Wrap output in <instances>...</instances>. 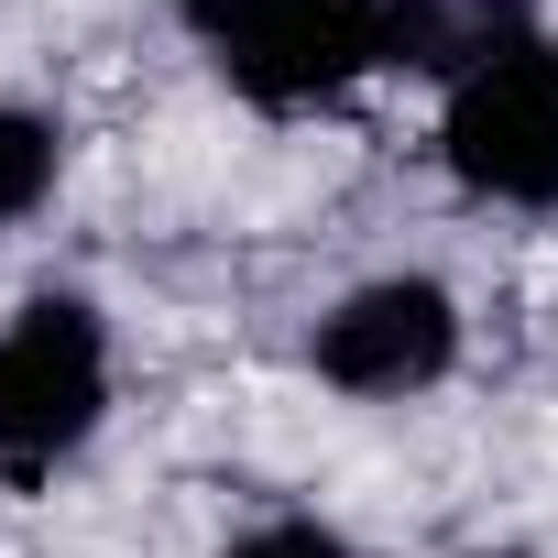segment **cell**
Segmentation results:
<instances>
[{"label": "cell", "instance_id": "1", "mask_svg": "<svg viewBox=\"0 0 558 558\" xmlns=\"http://www.w3.org/2000/svg\"><path fill=\"white\" fill-rule=\"evenodd\" d=\"M252 99H329L384 66V0H186Z\"/></svg>", "mask_w": 558, "mask_h": 558}, {"label": "cell", "instance_id": "2", "mask_svg": "<svg viewBox=\"0 0 558 558\" xmlns=\"http://www.w3.org/2000/svg\"><path fill=\"white\" fill-rule=\"evenodd\" d=\"M99 416V318L88 307H23V329L0 340V460L34 471L77 449Z\"/></svg>", "mask_w": 558, "mask_h": 558}, {"label": "cell", "instance_id": "3", "mask_svg": "<svg viewBox=\"0 0 558 558\" xmlns=\"http://www.w3.org/2000/svg\"><path fill=\"white\" fill-rule=\"evenodd\" d=\"M449 165L493 197H558V56L514 45L449 99Z\"/></svg>", "mask_w": 558, "mask_h": 558}, {"label": "cell", "instance_id": "4", "mask_svg": "<svg viewBox=\"0 0 558 558\" xmlns=\"http://www.w3.org/2000/svg\"><path fill=\"white\" fill-rule=\"evenodd\" d=\"M460 351V318L438 286H362L329 329H318V373L351 384V395H405V384H438Z\"/></svg>", "mask_w": 558, "mask_h": 558}, {"label": "cell", "instance_id": "5", "mask_svg": "<svg viewBox=\"0 0 558 558\" xmlns=\"http://www.w3.org/2000/svg\"><path fill=\"white\" fill-rule=\"evenodd\" d=\"M514 45H525V0H384V56L395 66L482 77Z\"/></svg>", "mask_w": 558, "mask_h": 558}, {"label": "cell", "instance_id": "6", "mask_svg": "<svg viewBox=\"0 0 558 558\" xmlns=\"http://www.w3.org/2000/svg\"><path fill=\"white\" fill-rule=\"evenodd\" d=\"M45 175H56V143H45V121L0 110V219H23V208L45 197Z\"/></svg>", "mask_w": 558, "mask_h": 558}, {"label": "cell", "instance_id": "7", "mask_svg": "<svg viewBox=\"0 0 558 558\" xmlns=\"http://www.w3.org/2000/svg\"><path fill=\"white\" fill-rule=\"evenodd\" d=\"M230 558H340V536H318V525H263V536H241Z\"/></svg>", "mask_w": 558, "mask_h": 558}]
</instances>
